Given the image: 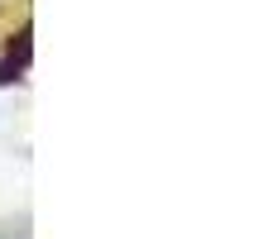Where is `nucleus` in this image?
Masks as SVG:
<instances>
[{"label": "nucleus", "instance_id": "obj_1", "mask_svg": "<svg viewBox=\"0 0 259 239\" xmlns=\"http://www.w3.org/2000/svg\"><path fill=\"white\" fill-rule=\"evenodd\" d=\"M24 63H29V34H24V43H19V53H15V48L5 53V63H0V82H15V72H24Z\"/></svg>", "mask_w": 259, "mask_h": 239}]
</instances>
